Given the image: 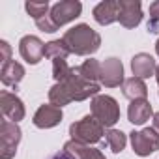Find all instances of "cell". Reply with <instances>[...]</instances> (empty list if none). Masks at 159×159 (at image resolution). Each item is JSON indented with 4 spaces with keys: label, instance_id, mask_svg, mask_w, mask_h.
<instances>
[{
    "label": "cell",
    "instance_id": "6da1fadb",
    "mask_svg": "<svg viewBox=\"0 0 159 159\" xmlns=\"http://www.w3.org/2000/svg\"><path fill=\"white\" fill-rule=\"evenodd\" d=\"M96 96H99V84L86 81L79 71V67H73L66 81L56 83L49 90V101L60 109L71 101H84Z\"/></svg>",
    "mask_w": 159,
    "mask_h": 159
},
{
    "label": "cell",
    "instance_id": "7a4b0ae2",
    "mask_svg": "<svg viewBox=\"0 0 159 159\" xmlns=\"http://www.w3.org/2000/svg\"><path fill=\"white\" fill-rule=\"evenodd\" d=\"M62 39L66 41L69 51L77 56H90L101 47V36L90 25H84V23L69 28Z\"/></svg>",
    "mask_w": 159,
    "mask_h": 159
},
{
    "label": "cell",
    "instance_id": "3957f363",
    "mask_svg": "<svg viewBox=\"0 0 159 159\" xmlns=\"http://www.w3.org/2000/svg\"><path fill=\"white\" fill-rule=\"evenodd\" d=\"M69 135H71V140H77L81 144H96L101 140V137L105 135V127L94 118V116H84L79 122H73L69 125Z\"/></svg>",
    "mask_w": 159,
    "mask_h": 159
},
{
    "label": "cell",
    "instance_id": "277c9868",
    "mask_svg": "<svg viewBox=\"0 0 159 159\" xmlns=\"http://www.w3.org/2000/svg\"><path fill=\"white\" fill-rule=\"evenodd\" d=\"M90 111H92V116L103 125V127H112L118 120H120V107H118V101L111 96H96L92 98V103H90Z\"/></svg>",
    "mask_w": 159,
    "mask_h": 159
},
{
    "label": "cell",
    "instance_id": "5b68a950",
    "mask_svg": "<svg viewBox=\"0 0 159 159\" xmlns=\"http://www.w3.org/2000/svg\"><path fill=\"white\" fill-rule=\"evenodd\" d=\"M21 137H23V131L19 124L10 122V120H4L0 124V159L15 157Z\"/></svg>",
    "mask_w": 159,
    "mask_h": 159
},
{
    "label": "cell",
    "instance_id": "8992f818",
    "mask_svg": "<svg viewBox=\"0 0 159 159\" xmlns=\"http://www.w3.org/2000/svg\"><path fill=\"white\" fill-rule=\"evenodd\" d=\"M131 146L133 152L140 157H146L159 150V131L155 127H144L140 131L131 133Z\"/></svg>",
    "mask_w": 159,
    "mask_h": 159
},
{
    "label": "cell",
    "instance_id": "52a82bcc",
    "mask_svg": "<svg viewBox=\"0 0 159 159\" xmlns=\"http://www.w3.org/2000/svg\"><path fill=\"white\" fill-rule=\"evenodd\" d=\"M83 11V4L79 0H62V2H56L51 11H49V17L52 19V23L60 28L71 21H75Z\"/></svg>",
    "mask_w": 159,
    "mask_h": 159
},
{
    "label": "cell",
    "instance_id": "ba28073f",
    "mask_svg": "<svg viewBox=\"0 0 159 159\" xmlns=\"http://www.w3.org/2000/svg\"><path fill=\"white\" fill-rule=\"evenodd\" d=\"M124 64L120 58H107L105 62H101V77L99 83L107 88H116L120 84H124Z\"/></svg>",
    "mask_w": 159,
    "mask_h": 159
},
{
    "label": "cell",
    "instance_id": "9c48e42d",
    "mask_svg": "<svg viewBox=\"0 0 159 159\" xmlns=\"http://www.w3.org/2000/svg\"><path fill=\"white\" fill-rule=\"evenodd\" d=\"M0 109H2L4 116L10 122H15V124H19L25 118V114H26L21 98L11 94V92H6V90L0 92Z\"/></svg>",
    "mask_w": 159,
    "mask_h": 159
},
{
    "label": "cell",
    "instance_id": "30bf717a",
    "mask_svg": "<svg viewBox=\"0 0 159 159\" xmlns=\"http://www.w3.org/2000/svg\"><path fill=\"white\" fill-rule=\"evenodd\" d=\"M19 52L28 64H39L45 56V43L38 36H25L19 41Z\"/></svg>",
    "mask_w": 159,
    "mask_h": 159
},
{
    "label": "cell",
    "instance_id": "8fae6325",
    "mask_svg": "<svg viewBox=\"0 0 159 159\" xmlns=\"http://www.w3.org/2000/svg\"><path fill=\"white\" fill-rule=\"evenodd\" d=\"M120 15L118 21L124 28H135L142 21V6L139 0H118Z\"/></svg>",
    "mask_w": 159,
    "mask_h": 159
},
{
    "label": "cell",
    "instance_id": "7c38bea8",
    "mask_svg": "<svg viewBox=\"0 0 159 159\" xmlns=\"http://www.w3.org/2000/svg\"><path fill=\"white\" fill-rule=\"evenodd\" d=\"M64 114H62V109L52 105V103H47V105H41L36 114H34V125L39 127V129H51L54 125H58L62 122Z\"/></svg>",
    "mask_w": 159,
    "mask_h": 159
},
{
    "label": "cell",
    "instance_id": "4fadbf2b",
    "mask_svg": "<svg viewBox=\"0 0 159 159\" xmlns=\"http://www.w3.org/2000/svg\"><path fill=\"white\" fill-rule=\"evenodd\" d=\"M155 69H157V64H155V58L148 52H139L131 58V71H133V77H139V79H148L152 75H155Z\"/></svg>",
    "mask_w": 159,
    "mask_h": 159
},
{
    "label": "cell",
    "instance_id": "5bb4252c",
    "mask_svg": "<svg viewBox=\"0 0 159 159\" xmlns=\"http://www.w3.org/2000/svg\"><path fill=\"white\" fill-rule=\"evenodd\" d=\"M118 15H120L118 0H105V2H99L94 8V19L101 26H107V25H112L114 21H118Z\"/></svg>",
    "mask_w": 159,
    "mask_h": 159
},
{
    "label": "cell",
    "instance_id": "9a60e30c",
    "mask_svg": "<svg viewBox=\"0 0 159 159\" xmlns=\"http://www.w3.org/2000/svg\"><path fill=\"white\" fill-rule=\"evenodd\" d=\"M64 153L69 155L71 159H107L101 150L98 148H90L86 144H81L77 140H67L64 144Z\"/></svg>",
    "mask_w": 159,
    "mask_h": 159
},
{
    "label": "cell",
    "instance_id": "2e32d148",
    "mask_svg": "<svg viewBox=\"0 0 159 159\" xmlns=\"http://www.w3.org/2000/svg\"><path fill=\"white\" fill-rule=\"evenodd\" d=\"M152 116H153V111H152V103L148 99H135V101L129 103L127 118L133 125H142Z\"/></svg>",
    "mask_w": 159,
    "mask_h": 159
},
{
    "label": "cell",
    "instance_id": "e0dca14e",
    "mask_svg": "<svg viewBox=\"0 0 159 159\" xmlns=\"http://www.w3.org/2000/svg\"><path fill=\"white\" fill-rule=\"evenodd\" d=\"M25 77V67L15 62V60H10L6 64H2V69H0V81L6 86H17Z\"/></svg>",
    "mask_w": 159,
    "mask_h": 159
},
{
    "label": "cell",
    "instance_id": "ac0fdd59",
    "mask_svg": "<svg viewBox=\"0 0 159 159\" xmlns=\"http://www.w3.org/2000/svg\"><path fill=\"white\" fill-rule=\"evenodd\" d=\"M122 92L124 96L129 99V101H135V99H146L148 98V86L142 79L139 77H129L124 81L122 84Z\"/></svg>",
    "mask_w": 159,
    "mask_h": 159
},
{
    "label": "cell",
    "instance_id": "d6986e66",
    "mask_svg": "<svg viewBox=\"0 0 159 159\" xmlns=\"http://www.w3.org/2000/svg\"><path fill=\"white\" fill-rule=\"evenodd\" d=\"M69 54H71V51L64 39H52V41L45 43V58H49L52 62L54 60H66Z\"/></svg>",
    "mask_w": 159,
    "mask_h": 159
},
{
    "label": "cell",
    "instance_id": "ffe728a7",
    "mask_svg": "<svg viewBox=\"0 0 159 159\" xmlns=\"http://www.w3.org/2000/svg\"><path fill=\"white\" fill-rule=\"evenodd\" d=\"M79 71H81V75L86 79V81L98 83L99 77H101V62L90 58V60H86L83 66H79Z\"/></svg>",
    "mask_w": 159,
    "mask_h": 159
},
{
    "label": "cell",
    "instance_id": "44dd1931",
    "mask_svg": "<svg viewBox=\"0 0 159 159\" xmlns=\"http://www.w3.org/2000/svg\"><path fill=\"white\" fill-rule=\"evenodd\" d=\"M105 137H107L109 148H111L114 153H120V152L125 148V144H127V137H125V133L120 131V129H109V131L105 133Z\"/></svg>",
    "mask_w": 159,
    "mask_h": 159
},
{
    "label": "cell",
    "instance_id": "7402d4cb",
    "mask_svg": "<svg viewBox=\"0 0 159 159\" xmlns=\"http://www.w3.org/2000/svg\"><path fill=\"white\" fill-rule=\"evenodd\" d=\"M25 10H26V13H28L34 21H38V19H41V17H45V15H49V11H51L47 0H45V2H34V0H28V2L25 4Z\"/></svg>",
    "mask_w": 159,
    "mask_h": 159
},
{
    "label": "cell",
    "instance_id": "603a6c76",
    "mask_svg": "<svg viewBox=\"0 0 159 159\" xmlns=\"http://www.w3.org/2000/svg\"><path fill=\"white\" fill-rule=\"evenodd\" d=\"M71 69L73 67H69L66 60H54L52 62V77H54V81L56 83L66 81V79L69 77V73H71Z\"/></svg>",
    "mask_w": 159,
    "mask_h": 159
},
{
    "label": "cell",
    "instance_id": "cb8c5ba5",
    "mask_svg": "<svg viewBox=\"0 0 159 159\" xmlns=\"http://www.w3.org/2000/svg\"><path fill=\"white\" fill-rule=\"evenodd\" d=\"M148 30L150 32H157L159 30V0L150 4V23H148Z\"/></svg>",
    "mask_w": 159,
    "mask_h": 159
},
{
    "label": "cell",
    "instance_id": "d4e9b609",
    "mask_svg": "<svg viewBox=\"0 0 159 159\" xmlns=\"http://www.w3.org/2000/svg\"><path fill=\"white\" fill-rule=\"evenodd\" d=\"M36 25H38V28H39L41 32H47V34H52V32H56V30H58V26L52 23V19H51L49 15H45V17L38 19V21H36Z\"/></svg>",
    "mask_w": 159,
    "mask_h": 159
},
{
    "label": "cell",
    "instance_id": "484cf974",
    "mask_svg": "<svg viewBox=\"0 0 159 159\" xmlns=\"http://www.w3.org/2000/svg\"><path fill=\"white\" fill-rule=\"evenodd\" d=\"M0 58H2V64H6V62H10L11 60V47H10V43L8 41H0Z\"/></svg>",
    "mask_w": 159,
    "mask_h": 159
},
{
    "label": "cell",
    "instance_id": "4316f807",
    "mask_svg": "<svg viewBox=\"0 0 159 159\" xmlns=\"http://www.w3.org/2000/svg\"><path fill=\"white\" fill-rule=\"evenodd\" d=\"M153 127L159 131V112H155V114H153Z\"/></svg>",
    "mask_w": 159,
    "mask_h": 159
},
{
    "label": "cell",
    "instance_id": "83f0119b",
    "mask_svg": "<svg viewBox=\"0 0 159 159\" xmlns=\"http://www.w3.org/2000/svg\"><path fill=\"white\" fill-rule=\"evenodd\" d=\"M155 81H157V84H159V66H157V69H155Z\"/></svg>",
    "mask_w": 159,
    "mask_h": 159
},
{
    "label": "cell",
    "instance_id": "f1b7e54d",
    "mask_svg": "<svg viewBox=\"0 0 159 159\" xmlns=\"http://www.w3.org/2000/svg\"><path fill=\"white\" fill-rule=\"evenodd\" d=\"M155 52L159 54V39H157V43H155Z\"/></svg>",
    "mask_w": 159,
    "mask_h": 159
}]
</instances>
